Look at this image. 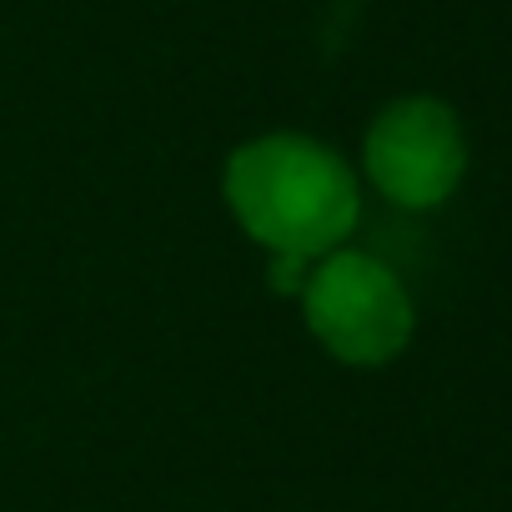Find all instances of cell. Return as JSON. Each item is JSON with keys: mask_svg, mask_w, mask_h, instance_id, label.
I'll return each mask as SVG.
<instances>
[{"mask_svg": "<svg viewBox=\"0 0 512 512\" xmlns=\"http://www.w3.org/2000/svg\"><path fill=\"white\" fill-rule=\"evenodd\" d=\"M221 196L241 231L272 251L277 292H302L307 262L337 251L362 211L352 166L332 146L292 131L236 146L221 171Z\"/></svg>", "mask_w": 512, "mask_h": 512, "instance_id": "6da1fadb", "label": "cell"}, {"mask_svg": "<svg viewBox=\"0 0 512 512\" xmlns=\"http://www.w3.org/2000/svg\"><path fill=\"white\" fill-rule=\"evenodd\" d=\"M312 337L347 367H382L412 337V297L397 272L367 251H327L302 277Z\"/></svg>", "mask_w": 512, "mask_h": 512, "instance_id": "7a4b0ae2", "label": "cell"}, {"mask_svg": "<svg viewBox=\"0 0 512 512\" xmlns=\"http://www.w3.org/2000/svg\"><path fill=\"white\" fill-rule=\"evenodd\" d=\"M362 161H367L372 186L387 201L422 211L457 191L462 166H467V141H462L457 116L442 101L407 96V101H392L372 121Z\"/></svg>", "mask_w": 512, "mask_h": 512, "instance_id": "3957f363", "label": "cell"}]
</instances>
